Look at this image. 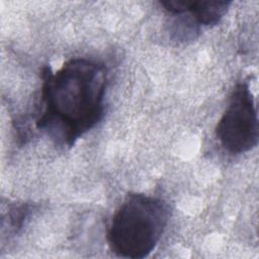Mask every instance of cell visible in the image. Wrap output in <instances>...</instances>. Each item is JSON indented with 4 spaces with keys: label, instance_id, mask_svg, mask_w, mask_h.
Masks as SVG:
<instances>
[{
    "label": "cell",
    "instance_id": "cell-4",
    "mask_svg": "<svg viewBox=\"0 0 259 259\" xmlns=\"http://www.w3.org/2000/svg\"><path fill=\"white\" fill-rule=\"evenodd\" d=\"M160 4L174 15L188 13L197 23L202 25H214L227 13L230 1L221 0H167Z\"/></svg>",
    "mask_w": 259,
    "mask_h": 259
},
{
    "label": "cell",
    "instance_id": "cell-3",
    "mask_svg": "<svg viewBox=\"0 0 259 259\" xmlns=\"http://www.w3.org/2000/svg\"><path fill=\"white\" fill-rule=\"evenodd\" d=\"M215 137L231 154L246 153L257 146L258 117L249 81L240 82L234 88L215 126Z\"/></svg>",
    "mask_w": 259,
    "mask_h": 259
},
{
    "label": "cell",
    "instance_id": "cell-1",
    "mask_svg": "<svg viewBox=\"0 0 259 259\" xmlns=\"http://www.w3.org/2000/svg\"><path fill=\"white\" fill-rule=\"evenodd\" d=\"M41 79L35 126L56 145L72 147L104 115L107 69L100 62L76 58L55 72L46 66Z\"/></svg>",
    "mask_w": 259,
    "mask_h": 259
},
{
    "label": "cell",
    "instance_id": "cell-2",
    "mask_svg": "<svg viewBox=\"0 0 259 259\" xmlns=\"http://www.w3.org/2000/svg\"><path fill=\"white\" fill-rule=\"evenodd\" d=\"M168 220L169 207L165 201L143 193H128L108 229L111 252L122 258L147 257L160 241Z\"/></svg>",
    "mask_w": 259,
    "mask_h": 259
}]
</instances>
